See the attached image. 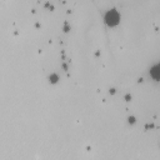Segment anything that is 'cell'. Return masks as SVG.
<instances>
[{
    "instance_id": "3",
    "label": "cell",
    "mask_w": 160,
    "mask_h": 160,
    "mask_svg": "<svg viewBox=\"0 0 160 160\" xmlns=\"http://www.w3.org/2000/svg\"><path fill=\"white\" fill-rule=\"evenodd\" d=\"M50 79H51V81H53V83H55V81H56V75H53Z\"/></svg>"
},
{
    "instance_id": "1",
    "label": "cell",
    "mask_w": 160,
    "mask_h": 160,
    "mask_svg": "<svg viewBox=\"0 0 160 160\" xmlns=\"http://www.w3.org/2000/svg\"><path fill=\"white\" fill-rule=\"evenodd\" d=\"M119 19H120L119 14H118V11H115V10H110V11H108L106 15H105V21H106V24L110 25V26L116 25V24L119 23Z\"/></svg>"
},
{
    "instance_id": "2",
    "label": "cell",
    "mask_w": 160,
    "mask_h": 160,
    "mask_svg": "<svg viewBox=\"0 0 160 160\" xmlns=\"http://www.w3.org/2000/svg\"><path fill=\"white\" fill-rule=\"evenodd\" d=\"M150 75L154 78L155 80H160V63L154 65L151 69H150Z\"/></svg>"
}]
</instances>
